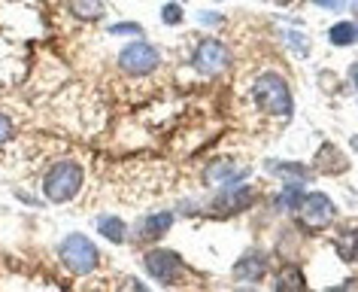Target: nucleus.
I'll use <instances>...</instances> for the list:
<instances>
[{"mask_svg": "<svg viewBox=\"0 0 358 292\" xmlns=\"http://www.w3.org/2000/svg\"><path fill=\"white\" fill-rule=\"evenodd\" d=\"M83 180H85V171L83 165L76 162H58L49 167L46 180H43V195L52 201V204H64V201H73L79 189H83Z\"/></svg>", "mask_w": 358, "mask_h": 292, "instance_id": "1", "label": "nucleus"}, {"mask_svg": "<svg viewBox=\"0 0 358 292\" xmlns=\"http://www.w3.org/2000/svg\"><path fill=\"white\" fill-rule=\"evenodd\" d=\"M61 262H64V268L70 274H92L97 268V262H101V253H97V246L88 241V235H67L64 241H61Z\"/></svg>", "mask_w": 358, "mask_h": 292, "instance_id": "2", "label": "nucleus"}, {"mask_svg": "<svg viewBox=\"0 0 358 292\" xmlns=\"http://www.w3.org/2000/svg\"><path fill=\"white\" fill-rule=\"evenodd\" d=\"M252 95H255L258 107H262L264 113H273V116H292V92H289V85H285L282 76H276V74L258 76Z\"/></svg>", "mask_w": 358, "mask_h": 292, "instance_id": "3", "label": "nucleus"}, {"mask_svg": "<svg viewBox=\"0 0 358 292\" xmlns=\"http://www.w3.org/2000/svg\"><path fill=\"white\" fill-rule=\"evenodd\" d=\"M158 64H161L158 49L152 46V43H146V40L128 43V46L122 49V55H119V67H122L128 76H146V74H152V70H155Z\"/></svg>", "mask_w": 358, "mask_h": 292, "instance_id": "4", "label": "nucleus"}, {"mask_svg": "<svg viewBox=\"0 0 358 292\" xmlns=\"http://www.w3.org/2000/svg\"><path fill=\"white\" fill-rule=\"evenodd\" d=\"M143 265H146V271L158 283H164V286L176 283L179 277H182V271H185V265H182V259H179V253H173V250H149L146 259H143Z\"/></svg>", "mask_w": 358, "mask_h": 292, "instance_id": "5", "label": "nucleus"}, {"mask_svg": "<svg viewBox=\"0 0 358 292\" xmlns=\"http://www.w3.org/2000/svg\"><path fill=\"white\" fill-rule=\"evenodd\" d=\"M334 204H331L328 195L322 192H313V195H303L301 201V219L307 228H325L331 219H334Z\"/></svg>", "mask_w": 358, "mask_h": 292, "instance_id": "6", "label": "nucleus"}, {"mask_svg": "<svg viewBox=\"0 0 358 292\" xmlns=\"http://www.w3.org/2000/svg\"><path fill=\"white\" fill-rule=\"evenodd\" d=\"M192 64H194L198 74L213 76V74H219V70L228 64V49L222 46V43H216V40H203L198 46V52H194Z\"/></svg>", "mask_w": 358, "mask_h": 292, "instance_id": "7", "label": "nucleus"}, {"mask_svg": "<svg viewBox=\"0 0 358 292\" xmlns=\"http://www.w3.org/2000/svg\"><path fill=\"white\" fill-rule=\"evenodd\" d=\"M255 192L246 189V186H240V189H228L216 195V201L210 204V214L213 216H231V214H240V210H246L249 204H252Z\"/></svg>", "mask_w": 358, "mask_h": 292, "instance_id": "8", "label": "nucleus"}, {"mask_svg": "<svg viewBox=\"0 0 358 292\" xmlns=\"http://www.w3.org/2000/svg\"><path fill=\"white\" fill-rule=\"evenodd\" d=\"M170 225H173V214H167V210L143 216L140 223L134 225V244H155Z\"/></svg>", "mask_w": 358, "mask_h": 292, "instance_id": "9", "label": "nucleus"}, {"mask_svg": "<svg viewBox=\"0 0 358 292\" xmlns=\"http://www.w3.org/2000/svg\"><path fill=\"white\" fill-rule=\"evenodd\" d=\"M264 265H267L264 256L252 250L234 265V277L237 280H262L264 277Z\"/></svg>", "mask_w": 358, "mask_h": 292, "instance_id": "10", "label": "nucleus"}, {"mask_svg": "<svg viewBox=\"0 0 358 292\" xmlns=\"http://www.w3.org/2000/svg\"><path fill=\"white\" fill-rule=\"evenodd\" d=\"M67 6L79 22H97L106 13V0H70Z\"/></svg>", "mask_w": 358, "mask_h": 292, "instance_id": "11", "label": "nucleus"}, {"mask_svg": "<svg viewBox=\"0 0 358 292\" xmlns=\"http://www.w3.org/2000/svg\"><path fill=\"white\" fill-rule=\"evenodd\" d=\"M97 232H101L106 241H113V244H124V237H128V225H124V219H119V216H101L97 219Z\"/></svg>", "mask_w": 358, "mask_h": 292, "instance_id": "12", "label": "nucleus"}, {"mask_svg": "<svg viewBox=\"0 0 358 292\" xmlns=\"http://www.w3.org/2000/svg\"><path fill=\"white\" fill-rule=\"evenodd\" d=\"M328 40L334 43V46H349V43L358 40V25L355 22H337V25H331Z\"/></svg>", "mask_w": 358, "mask_h": 292, "instance_id": "13", "label": "nucleus"}, {"mask_svg": "<svg viewBox=\"0 0 358 292\" xmlns=\"http://www.w3.org/2000/svg\"><path fill=\"white\" fill-rule=\"evenodd\" d=\"M337 256L343 262H358V228L337 237Z\"/></svg>", "mask_w": 358, "mask_h": 292, "instance_id": "14", "label": "nucleus"}, {"mask_svg": "<svg viewBox=\"0 0 358 292\" xmlns=\"http://www.w3.org/2000/svg\"><path fill=\"white\" fill-rule=\"evenodd\" d=\"M273 167V174H280V176H289V180H307L310 171L303 165H280V162H271Z\"/></svg>", "mask_w": 358, "mask_h": 292, "instance_id": "15", "label": "nucleus"}, {"mask_svg": "<svg viewBox=\"0 0 358 292\" xmlns=\"http://www.w3.org/2000/svg\"><path fill=\"white\" fill-rule=\"evenodd\" d=\"M161 22L164 25H179L182 22V6L179 4H164L161 6Z\"/></svg>", "mask_w": 358, "mask_h": 292, "instance_id": "16", "label": "nucleus"}, {"mask_svg": "<svg viewBox=\"0 0 358 292\" xmlns=\"http://www.w3.org/2000/svg\"><path fill=\"white\" fill-rule=\"evenodd\" d=\"M301 201H303L301 189H298V186H289V189L282 192V201H280V204H282L285 210H294V207H301Z\"/></svg>", "mask_w": 358, "mask_h": 292, "instance_id": "17", "label": "nucleus"}, {"mask_svg": "<svg viewBox=\"0 0 358 292\" xmlns=\"http://www.w3.org/2000/svg\"><path fill=\"white\" fill-rule=\"evenodd\" d=\"M113 34V37H119V34H134V37H143V28L140 25H134V22H122V25H110V28H106Z\"/></svg>", "mask_w": 358, "mask_h": 292, "instance_id": "18", "label": "nucleus"}, {"mask_svg": "<svg viewBox=\"0 0 358 292\" xmlns=\"http://www.w3.org/2000/svg\"><path fill=\"white\" fill-rule=\"evenodd\" d=\"M15 134V125H13V119L10 116H3V113H0V146L6 144V140H10Z\"/></svg>", "mask_w": 358, "mask_h": 292, "instance_id": "19", "label": "nucleus"}, {"mask_svg": "<svg viewBox=\"0 0 358 292\" xmlns=\"http://www.w3.org/2000/svg\"><path fill=\"white\" fill-rule=\"evenodd\" d=\"M198 19H201V22H213V25H219V22H222V15H210V13H201Z\"/></svg>", "mask_w": 358, "mask_h": 292, "instance_id": "20", "label": "nucleus"}, {"mask_svg": "<svg viewBox=\"0 0 358 292\" xmlns=\"http://www.w3.org/2000/svg\"><path fill=\"white\" fill-rule=\"evenodd\" d=\"M349 76H352V83H355V88H358V61L352 67H349Z\"/></svg>", "mask_w": 358, "mask_h": 292, "instance_id": "21", "label": "nucleus"}, {"mask_svg": "<svg viewBox=\"0 0 358 292\" xmlns=\"http://www.w3.org/2000/svg\"><path fill=\"white\" fill-rule=\"evenodd\" d=\"M319 6H340V0H316Z\"/></svg>", "mask_w": 358, "mask_h": 292, "instance_id": "22", "label": "nucleus"}, {"mask_svg": "<svg viewBox=\"0 0 358 292\" xmlns=\"http://www.w3.org/2000/svg\"><path fill=\"white\" fill-rule=\"evenodd\" d=\"M352 10H355V13H358V0H352Z\"/></svg>", "mask_w": 358, "mask_h": 292, "instance_id": "23", "label": "nucleus"}, {"mask_svg": "<svg viewBox=\"0 0 358 292\" xmlns=\"http://www.w3.org/2000/svg\"><path fill=\"white\" fill-rule=\"evenodd\" d=\"M352 146H355V149H358V137H352Z\"/></svg>", "mask_w": 358, "mask_h": 292, "instance_id": "24", "label": "nucleus"}]
</instances>
